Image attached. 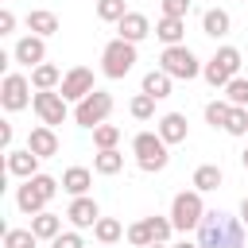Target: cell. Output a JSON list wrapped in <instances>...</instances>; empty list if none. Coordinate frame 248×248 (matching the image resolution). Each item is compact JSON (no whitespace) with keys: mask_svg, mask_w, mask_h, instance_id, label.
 <instances>
[{"mask_svg":"<svg viewBox=\"0 0 248 248\" xmlns=\"http://www.w3.org/2000/svg\"><path fill=\"white\" fill-rule=\"evenodd\" d=\"M143 221L151 229V240H159V244H167V236L174 232V221L170 217H143Z\"/></svg>","mask_w":248,"mask_h":248,"instance_id":"836d02e7","label":"cell"},{"mask_svg":"<svg viewBox=\"0 0 248 248\" xmlns=\"http://www.w3.org/2000/svg\"><path fill=\"white\" fill-rule=\"evenodd\" d=\"M112 112V97L105 93V89H93L89 97H81L78 101V108H74V120L81 124V128H97V124H105V116Z\"/></svg>","mask_w":248,"mask_h":248,"instance_id":"ba28073f","label":"cell"},{"mask_svg":"<svg viewBox=\"0 0 248 248\" xmlns=\"http://www.w3.org/2000/svg\"><path fill=\"white\" fill-rule=\"evenodd\" d=\"M155 35H159L167 46H174V43H182V35H186V19H178V16H163V19L155 23Z\"/></svg>","mask_w":248,"mask_h":248,"instance_id":"44dd1931","label":"cell"},{"mask_svg":"<svg viewBox=\"0 0 248 248\" xmlns=\"http://www.w3.org/2000/svg\"><path fill=\"white\" fill-rule=\"evenodd\" d=\"M221 186V167H213V163H205V167H198L194 170V190H217Z\"/></svg>","mask_w":248,"mask_h":248,"instance_id":"4316f807","label":"cell"},{"mask_svg":"<svg viewBox=\"0 0 248 248\" xmlns=\"http://www.w3.org/2000/svg\"><path fill=\"white\" fill-rule=\"evenodd\" d=\"M159 70H167L170 78H182V81H190V78H198V74H202V62H198V54H194L190 46L174 43V46H167V50H163V58H159Z\"/></svg>","mask_w":248,"mask_h":248,"instance_id":"8992f818","label":"cell"},{"mask_svg":"<svg viewBox=\"0 0 248 248\" xmlns=\"http://www.w3.org/2000/svg\"><path fill=\"white\" fill-rule=\"evenodd\" d=\"M128 244H136V248H147V244H155V240H151V229H147V221H136V225H128Z\"/></svg>","mask_w":248,"mask_h":248,"instance_id":"d590c367","label":"cell"},{"mask_svg":"<svg viewBox=\"0 0 248 248\" xmlns=\"http://www.w3.org/2000/svg\"><path fill=\"white\" fill-rule=\"evenodd\" d=\"M167 140L159 136V132H140L136 140H132V151H136V163H140V170H147V174H155V170H163L167 163H170V155H167Z\"/></svg>","mask_w":248,"mask_h":248,"instance_id":"3957f363","label":"cell"},{"mask_svg":"<svg viewBox=\"0 0 248 248\" xmlns=\"http://www.w3.org/2000/svg\"><path fill=\"white\" fill-rule=\"evenodd\" d=\"M89 186H93V174H89L85 167H70V170L62 174V190H66V194H74V198H81Z\"/></svg>","mask_w":248,"mask_h":248,"instance_id":"7402d4cb","label":"cell"},{"mask_svg":"<svg viewBox=\"0 0 248 248\" xmlns=\"http://www.w3.org/2000/svg\"><path fill=\"white\" fill-rule=\"evenodd\" d=\"M229 27H232V19H229V12H225V8H209V12L202 16V31H205L209 39L229 35Z\"/></svg>","mask_w":248,"mask_h":248,"instance_id":"ac0fdd59","label":"cell"},{"mask_svg":"<svg viewBox=\"0 0 248 248\" xmlns=\"http://www.w3.org/2000/svg\"><path fill=\"white\" fill-rule=\"evenodd\" d=\"M31 232H35L39 240H54V236L62 232V217L43 209V213H35V217H31Z\"/></svg>","mask_w":248,"mask_h":248,"instance_id":"d6986e66","label":"cell"},{"mask_svg":"<svg viewBox=\"0 0 248 248\" xmlns=\"http://www.w3.org/2000/svg\"><path fill=\"white\" fill-rule=\"evenodd\" d=\"M116 31H120V39L140 43V39H147V35H151V23H147V16H143V12H128V16L116 23Z\"/></svg>","mask_w":248,"mask_h":248,"instance_id":"9a60e30c","label":"cell"},{"mask_svg":"<svg viewBox=\"0 0 248 248\" xmlns=\"http://www.w3.org/2000/svg\"><path fill=\"white\" fill-rule=\"evenodd\" d=\"M132 66H136V43H128V39L116 35V39L101 50V74H105V78H124Z\"/></svg>","mask_w":248,"mask_h":248,"instance_id":"5b68a950","label":"cell"},{"mask_svg":"<svg viewBox=\"0 0 248 248\" xmlns=\"http://www.w3.org/2000/svg\"><path fill=\"white\" fill-rule=\"evenodd\" d=\"M174 248H202V244H198V240H178Z\"/></svg>","mask_w":248,"mask_h":248,"instance_id":"60d3db41","label":"cell"},{"mask_svg":"<svg viewBox=\"0 0 248 248\" xmlns=\"http://www.w3.org/2000/svg\"><path fill=\"white\" fill-rule=\"evenodd\" d=\"M50 248H85V244H81L78 232H58V236L50 240Z\"/></svg>","mask_w":248,"mask_h":248,"instance_id":"74e56055","label":"cell"},{"mask_svg":"<svg viewBox=\"0 0 248 248\" xmlns=\"http://www.w3.org/2000/svg\"><path fill=\"white\" fill-rule=\"evenodd\" d=\"M66 217H70V225H74V229H93V225L101 221V209H97V202H93V198H85V194H81V198H74V202H70Z\"/></svg>","mask_w":248,"mask_h":248,"instance_id":"7c38bea8","label":"cell"},{"mask_svg":"<svg viewBox=\"0 0 248 248\" xmlns=\"http://www.w3.org/2000/svg\"><path fill=\"white\" fill-rule=\"evenodd\" d=\"M229 112H232L229 101H209V105H205V124H209V128H225V124H229Z\"/></svg>","mask_w":248,"mask_h":248,"instance_id":"83f0119b","label":"cell"},{"mask_svg":"<svg viewBox=\"0 0 248 248\" xmlns=\"http://www.w3.org/2000/svg\"><path fill=\"white\" fill-rule=\"evenodd\" d=\"M225 132H229V136H248V108L232 105V112H229V124H225Z\"/></svg>","mask_w":248,"mask_h":248,"instance_id":"e575fe53","label":"cell"},{"mask_svg":"<svg viewBox=\"0 0 248 248\" xmlns=\"http://www.w3.org/2000/svg\"><path fill=\"white\" fill-rule=\"evenodd\" d=\"M39 236L31 229H4V248H35Z\"/></svg>","mask_w":248,"mask_h":248,"instance_id":"f546056e","label":"cell"},{"mask_svg":"<svg viewBox=\"0 0 248 248\" xmlns=\"http://www.w3.org/2000/svg\"><path fill=\"white\" fill-rule=\"evenodd\" d=\"M27 27H31V35H54L58 31V16L54 12H46V8H35V12H27Z\"/></svg>","mask_w":248,"mask_h":248,"instance_id":"ffe728a7","label":"cell"},{"mask_svg":"<svg viewBox=\"0 0 248 248\" xmlns=\"http://www.w3.org/2000/svg\"><path fill=\"white\" fill-rule=\"evenodd\" d=\"M198 244L202 248H244V221L221 209H209L198 225Z\"/></svg>","mask_w":248,"mask_h":248,"instance_id":"6da1fadb","label":"cell"},{"mask_svg":"<svg viewBox=\"0 0 248 248\" xmlns=\"http://www.w3.org/2000/svg\"><path fill=\"white\" fill-rule=\"evenodd\" d=\"M58 194V182L50 178V174H31V178H23V186L16 190V205L23 209V213H43L46 209V202Z\"/></svg>","mask_w":248,"mask_h":248,"instance_id":"7a4b0ae2","label":"cell"},{"mask_svg":"<svg viewBox=\"0 0 248 248\" xmlns=\"http://www.w3.org/2000/svg\"><path fill=\"white\" fill-rule=\"evenodd\" d=\"M12 58L19 62V66H39L43 58H46V46H43V35H23L19 43H16V50H12Z\"/></svg>","mask_w":248,"mask_h":248,"instance_id":"4fadbf2b","label":"cell"},{"mask_svg":"<svg viewBox=\"0 0 248 248\" xmlns=\"http://www.w3.org/2000/svg\"><path fill=\"white\" fill-rule=\"evenodd\" d=\"M124 167V155L116 151V147H108V151H97V159H93V170L97 174H116Z\"/></svg>","mask_w":248,"mask_h":248,"instance_id":"484cf974","label":"cell"},{"mask_svg":"<svg viewBox=\"0 0 248 248\" xmlns=\"http://www.w3.org/2000/svg\"><path fill=\"white\" fill-rule=\"evenodd\" d=\"M170 74L167 70H151V74H143V93H151L155 101H163V97H170Z\"/></svg>","mask_w":248,"mask_h":248,"instance_id":"603a6c76","label":"cell"},{"mask_svg":"<svg viewBox=\"0 0 248 248\" xmlns=\"http://www.w3.org/2000/svg\"><path fill=\"white\" fill-rule=\"evenodd\" d=\"M240 221H244V225H248V198H244V202H240Z\"/></svg>","mask_w":248,"mask_h":248,"instance_id":"ab89813d","label":"cell"},{"mask_svg":"<svg viewBox=\"0 0 248 248\" xmlns=\"http://www.w3.org/2000/svg\"><path fill=\"white\" fill-rule=\"evenodd\" d=\"M225 101L229 105H240V108H248V78H232L229 85H225Z\"/></svg>","mask_w":248,"mask_h":248,"instance_id":"f1b7e54d","label":"cell"},{"mask_svg":"<svg viewBox=\"0 0 248 248\" xmlns=\"http://www.w3.org/2000/svg\"><path fill=\"white\" fill-rule=\"evenodd\" d=\"M128 108H132L136 120H151V116H155V97H151V93H136Z\"/></svg>","mask_w":248,"mask_h":248,"instance_id":"d6a6232c","label":"cell"},{"mask_svg":"<svg viewBox=\"0 0 248 248\" xmlns=\"http://www.w3.org/2000/svg\"><path fill=\"white\" fill-rule=\"evenodd\" d=\"M97 16L105 23H120L128 16V8H124V0H97Z\"/></svg>","mask_w":248,"mask_h":248,"instance_id":"1f68e13d","label":"cell"},{"mask_svg":"<svg viewBox=\"0 0 248 248\" xmlns=\"http://www.w3.org/2000/svg\"><path fill=\"white\" fill-rule=\"evenodd\" d=\"M93 236H97L101 244H116V240L124 236V225H120L116 217H101V221L93 225Z\"/></svg>","mask_w":248,"mask_h":248,"instance_id":"d4e9b609","label":"cell"},{"mask_svg":"<svg viewBox=\"0 0 248 248\" xmlns=\"http://www.w3.org/2000/svg\"><path fill=\"white\" fill-rule=\"evenodd\" d=\"M62 81V74H58V66H50V62H39L35 70H31V85L35 89H54Z\"/></svg>","mask_w":248,"mask_h":248,"instance_id":"cb8c5ba5","label":"cell"},{"mask_svg":"<svg viewBox=\"0 0 248 248\" xmlns=\"http://www.w3.org/2000/svg\"><path fill=\"white\" fill-rule=\"evenodd\" d=\"M12 27H16V16H12L8 8H4V12H0V35H8Z\"/></svg>","mask_w":248,"mask_h":248,"instance_id":"f35d334b","label":"cell"},{"mask_svg":"<svg viewBox=\"0 0 248 248\" xmlns=\"http://www.w3.org/2000/svg\"><path fill=\"white\" fill-rule=\"evenodd\" d=\"M202 217H205L202 190H182V194H174V202H170V221H174V229H178V232L198 229V225H202Z\"/></svg>","mask_w":248,"mask_h":248,"instance_id":"277c9868","label":"cell"},{"mask_svg":"<svg viewBox=\"0 0 248 248\" xmlns=\"http://www.w3.org/2000/svg\"><path fill=\"white\" fill-rule=\"evenodd\" d=\"M35 97H31V81L23 78V74H8L4 78V85H0V105L8 108V112H19V108H27Z\"/></svg>","mask_w":248,"mask_h":248,"instance_id":"9c48e42d","label":"cell"},{"mask_svg":"<svg viewBox=\"0 0 248 248\" xmlns=\"http://www.w3.org/2000/svg\"><path fill=\"white\" fill-rule=\"evenodd\" d=\"M240 159H244V167H248V147H244V155H240Z\"/></svg>","mask_w":248,"mask_h":248,"instance_id":"7bdbcfd3","label":"cell"},{"mask_svg":"<svg viewBox=\"0 0 248 248\" xmlns=\"http://www.w3.org/2000/svg\"><path fill=\"white\" fill-rule=\"evenodd\" d=\"M116 140H120V128H116V124H97V128H93V143H97V151L116 147Z\"/></svg>","mask_w":248,"mask_h":248,"instance_id":"4dcf8cb0","label":"cell"},{"mask_svg":"<svg viewBox=\"0 0 248 248\" xmlns=\"http://www.w3.org/2000/svg\"><path fill=\"white\" fill-rule=\"evenodd\" d=\"M97 85H93V70H85V66H74L66 78H62V85H58V93L66 97V101H81V97H89Z\"/></svg>","mask_w":248,"mask_h":248,"instance_id":"8fae6325","label":"cell"},{"mask_svg":"<svg viewBox=\"0 0 248 248\" xmlns=\"http://www.w3.org/2000/svg\"><path fill=\"white\" fill-rule=\"evenodd\" d=\"M186 12H190V0H163V16H178V19H186Z\"/></svg>","mask_w":248,"mask_h":248,"instance_id":"8d00e7d4","label":"cell"},{"mask_svg":"<svg viewBox=\"0 0 248 248\" xmlns=\"http://www.w3.org/2000/svg\"><path fill=\"white\" fill-rule=\"evenodd\" d=\"M236 70H240V50H236V46H221V50L202 66V78L217 89V85H229V81L236 78Z\"/></svg>","mask_w":248,"mask_h":248,"instance_id":"52a82bcc","label":"cell"},{"mask_svg":"<svg viewBox=\"0 0 248 248\" xmlns=\"http://www.w3.org/2000/svg\"><path fill=\"white\" fill-rule=\"evenodd\" d=\"M8 174H16V178H31V174H39V155H35L31 147H23V151H8Z\"/></svg>","mask_w":248,"mask_h":248,"instance_id":"e0dca14e","label":"cell"},{"mask_svg":"<svg viewBox=\"0 0 248 248\" xmlns=\"http://www.w3.org/2000/svg\"><path fill=\"white\" fill-rule=\"evenodd\" d=\"M27 147H31L39 159H50V155H58V136H54V128H50V124H43V128H31V132H27Z\"/></svg>","mask_w":248,"mask_h":248,"instance_id":"5bb4252c","label":"cell"},{"mask_svg":"<svg viewBox=\"0 0 248 248\" xmlns=\"http://www.w3.org/2000/svg\"><path fill=\"white\" fill-rule=\"evenodd\" d=\"M167 143H186V132H190V124H186V116L182 112H167V116H159V128H155Z\"/></svg>","mask_w":248,"mask_h":248,"instance_id":"2e32d148","label":"cell"},{"mask_svg":"<svg viewBox=\"0 0 248 248\" xmlns=\"http://www.w3.org/2000/svg\"><path fill=\"white\" fill-rule=\"evenodd\" d=\"M31 105H35L39 120H43V124H50V128H54V124H66V116H70L66 97H62V93H54V89H39Z\"/></svg>","mask_w":248,"mask_h":248,"instance_id":"30bf717a","label":"cell"},{"mask_svg":"<svg viewBox=\"0 0 248 248\" xmlns=\"http://www.w3.org/2000/svg\"><path fill=\"white\" fill-rule=\"evenodd\" d=\"M147 248H167V244H159V240H155V244H147Z\"/></svg>","mask_w":248,"mask_h":248,"instance_id":"b9f144b4","label":"cell"}]
</instances>
